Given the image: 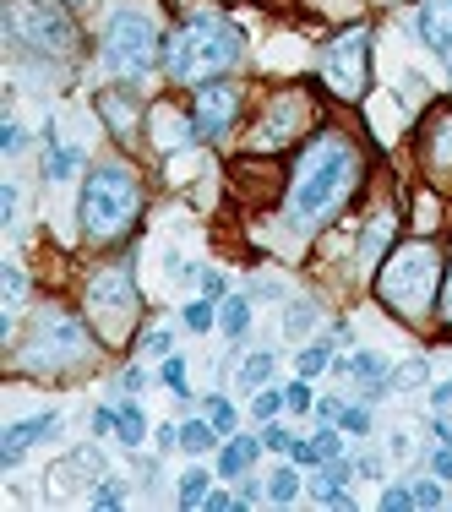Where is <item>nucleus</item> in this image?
<instances>
[{
	"instance_id": "1",
	"label": "nucleus",
	"mask_w": 452,
	"mask_h": 512,
	"mask_svg": "<svg viewBox=\"0 0 452 512\" xmlns=\"http://www.w3.org/2000/svg\"><path fill=\"white\" fill-rule=\"evenodd\" d=\"M360 186V153L349 148L338 131H322L311 148L300 153L295 180H289V224L316 229L349 202V191Z\"/></svg>"
},
{
	"instance_id": "2",
	"label": "nucleus",
	"mask_w": 452,
	"mask_h": 512,
	"mask_svg": "<svg viewBox=\"0 0 452 512\" xmlns=\"http://www.w3.org/2000/svg\"><path fill=\"white\" fill-rule=\"evenodd\" d=\"M442 278H447V262L431 240H409V246L387 251V262L376 267V300L387 311H398L403 322H425L442 295Z\"/></svg>"
},
{
	"instance_id": "3",
	"label": "nucleus",
	"mask_w": 452,
	"mask_h": 512,
	"mask_svg": "<svg viewBox=\"0 0 452 512\" xmlns=\"http://www.w3.org/2000/svg\"><path fill=\"white\" fill-rule=\"evenodd\" d=\"M235 60H240V33L229 28L224 17H213V11L186 17L164 39V71L180 82V88H202V82L224 77Z\"/></svg>"
},
{
	"instance_id": "4",
	"label": "nucleus",
	"mask_w": 452,
	"mask_h": 512,
	"mask_svg": "<svg viewBox=\"0 0 452 512\" xmlns=\"http://www.w3.org/2000/svg\"><path fill=\"white\" fill-rule=\"evenodd\" d=\"M142 213V186L126 164H99L82 186L77 218H82V235L88 240H120Z\"/></svg>"
},
{
	"instance_id": "5",
	"label": "nucleus",
	"mask_w": 452,
	"mask_h": 512,
	"mask_svg": "<svg viewBox=\"0 0 452 512\" xmlns=\"http://www.w3.org/2000/svg\"><path fill=\"white\" fill-rule=\"evenodd\" d=\"M6 39L33 55H77V22L66 0H6Z\"/></svg>"
},
{
	"instance_id": "6",
	"label": "nucleus",
	"mask_w": 452,
	"mask_h": 512,
	"mask_svg": "<svg viewBox=\"0 0 452 512\" xmlns=\"http://www.w3.org/2000/svg\"><path fill=\"white\" fill-rule=\"evenodd\" d=\"M153 60H164V39H158L153 17L142 6H120L104 28V66L115 77H148Z\"/></svg>"
},
{
	"instance_id": "7",
	"label": "nucleus",
	"mask_w": 452,
	"mask_h": 512,
	"mask_svg": "<svg viewBox=\"0 0 452 512\" xmlns=\"http://www.w3.org/2000/svg\"><path fill=\"white\" fill-rule=\"evenodd\" d=\"M88 355H93V338L77 316H66V311L33 316L28 344H22V365H28V371H66V365H77Z\"/></svg>"
},
{
	"instance_id": "8",
	"label": "nucleus",
	"mask_w": 452,
	"mask_h": 512,
	"mask_svg": "<svg viewBox=\"0 0 452 512\" xmlns=\"http://www.w3.org/2000/svg\"><path fill=\"white\" fill-rule=\"evenodd\" d=\"M137 311H142V295L126 267H104L88 284V322L104 344H126L131 327H137Z\"/></svg>"
},
{
	"instance_id": "9",
	"label": "nucleus",
	"mask_w": 452,
	"mask_h": 512,
	"mask_svg": "<svg viewBox=\"0 0 452 512\" xmlns=\"http://www.w3.org/2000/svg\"><path fill=\"white\" fill-rule=\"evenodd\" d=\"M322 82L338 99H360L365 93V82H371V28H365V22L349 33H338L322 50Z\"/></svg>"
},
{
	"instance_id": "10",
	"label": "nucleus",
	"mask_w": 452,
	"mask_h": 512,
	"mask_svg": "<svg viewBox=\"0 0 452 512\" xmlns=\"http://www.w3.org/2000/svg\"><path fill=\"white\" fill-rule=\"evenodd\" d=\"M240 115V88L229 77H213L197 88V99H191V120H197L202 137H224L229 126H235Z\"/></svg>"
},
{
	"instance_id": "11",
	"label": "nucleus",
	"mask_w": 452,
	"mask_h": 512,
	"mask_svg": "<svg viewBox=\"0 0 452 512\" xmlns=\"http://www.w3.org/2000/svg\"><path fill=\"white\" fill-rule=\"evenodd\" d=\"M300 120H305L300 99H289V93H284V99H278L262 120H256V148H284V142L300 131Z\"/></svg>"
},
{
	"instance_id": "12",
	"label": "nucleus",
	"mask_w": 452,
	"mask_h": 512,
	"mask_svg": "<svg viewBox=\"0 0 452 512\" xmlns=\"http://www.w3.org/2000/svg\"><path fill=\"white\" fill-rule=\"evenodd\" d=\"M50 431H60V414H33V420H17L6 431V442H0V463H17L33 442H44Z\"/></svg>"
},
{
	"instance_id": "13",
	"label": "nucleus",
	"mask_w": 452,
	"mask_h": 512,
	"mask_svg": "<svg viewBox=\"0 0 452 512\" xmlns=\"http://www.w3.org/2000/svg\"><path fill=\"white\" fill-rule=\"evenodd\" d=\"M425 164L431 175H452V109H436L425 120Z\"/></svg>"
},
{
	"instance_id": "14",
	"label": "nucleus",
	"mask_w": 452,
	"mask_h": 512,
	"mask_svg": "<svg viewBox=\"0 0 452 512\" xmlns=\"http://www.w3.org/2000/svg\"><path fill=\"white\" fill-rule=\"evenodd\" d=\"M420 39L442 60L452 55V0H425L420 6Z\"/></svg>"
},
{
	"instance_id": "15",
	"label": "nucleus",
	"mask_w": 452,
	"mask_h": 512,
	"mask_svg": "<svg viewBox=\"0 0 452 512\" xmlns=\"http://www.w3.org/2000/svg\"><path fill=\"white\" fill-rule=\"evenodd\" d=\"M99 115L109 120V131H115L120 142H131V131H137V99L126 104V88H104L99 93Z\"/></svg>"
},
{
	"instance_id": "16",
	"label": "nucleus",
	"mask_w": 452,
	"mask_h": 512,
	"mask_svg": "<svg viewBox=\"0 0 452 512\" xmlns=\"http://www.w3.org/2000/svg\"><path fill=\"white\" fill-rule=\"evenodd\" d=\"M153 126H158V148L164 153H175V148H186L191 137H202L197 120L180 115V109H153Z\"/></svg>"
},
{
	"instance_id": "17",
	"label": "nucleus",
	"mask_w": 452,
	"mask_h": 512,
	"mask_svg": "<svg viewBox=\"0 0 452 512\" xmlns=\"http://www.w3.org/2000/svg\"><path fill=\"white\" fill-rule=\"evenodd\" d=\"M344 480H349V463H327L322 474H316V502H327V507H354V496L344 491Z\"/></svg>"
},
{
	"instance_id": "18",
	"label": "nucleus",
	"mask_w": 452,
	"mask_h": 512,
	"mask_svg": "<svg viewBox=\"0 0 452 512\" xmlns=\"http://www.w3.org/2000/svg\"><path fill=\"white\" fill-rule=\"evenodd\" d=\"M256 453H262V436H235V442H229L224 453H218V474H224V480H235V474L246 469Z\"/></svg>"
},
{
	"instance_id": "19",
	"label": "nucleus",
	"mask_w": 452,
	"mask_h": 512,
	"mask_svg": "<svg viewBox=\"0 0 452 512\" xmlns=\"http://www.w3.org/2000/svg\"><path fill=\"white\" fill-rule=\"evenodd\" d=\"M213 442H218V425L213 420H186V425H180V447H186V453H207Z\"/></svg>"
},
{
	"instance_id": "20",
	"label": "nucleus",
	"mask_w": 452,
	"mask_h": 512,
	"mask_svg": "<svg viewBox=\"0 0 452 512\" xmlns=\"http://www.w3.org/2000/svg\"><path fill=\"white\" fill-rule=\"evenodd\" d=\"M115 431H120V442H126V447H142V436H148V420H142V409H137V404H120Z\"/></svg>"
},
{
	"instance_id": "21",
	"label": "nucleus",
	"mask_w": 452,
	"mask_h": 512,
	"mask_svg": "<svg viewBox=\"0 0 452 512\" xmlns=\"http://www.w3.org/2000/svg\"><path fill=\"white\" fill-rule=\"evenodd\" d=\"M218 327H224V333L229 338H240V333H246V327H251V300H224V311H218Z\"/></svg>"
},
{
	"instance_id": "22",
	"label": "nucleus",
	"mask_w": 452,
	"mask_h": 512,
	"mask_svg": "<svg viewBox=\"0 0 452 512\" xmlns=\"http://www.w3.org/2000/svg\"><path fill=\"white\" fill-rule=\"evenodd\" d=\"M295 496H300V474L295 469H273V480H267V502L289 507Z\"/></svg>"
},
{
	"instance_id": "23",
	"label": "nucleus",
	"mask_w": 452,
	"mask_h": 512,
	"mask_svg": "<svg viewBox=\"0 0 452 512\" xmlns=\"http://www.w3.org/2000/svg\"><path fill=\"white\" fill-rule=\"evenodd\" d=\"M77 164H82V153H77V148H60L55 131H50V164H44V175H50V180H66Z\"/></svg>"
},
{
	"instance_id": "24",
	"label": "nucleus",
	"mask_w": 452,
	"mask_h": 512,
	"mask_svg": "<svg viewBox=\"0 0 452 512\" xmlns=\"http://www.w3.org/2000/svg\"><path fill=\"white\" fill-rule=\"evenodd\" d=\"M207 480H213L207 469L180 474V507H202V502H207Z\"/></svg>"
},
{
	"instance_id": "25",
	"label": "nucleus",
	"mask_w": 452,
	"mask_h": 512,
	"mask_svg": "<svg viewBox=\"0 0 452 512\" xmlns=\"http://www.w3.org/2000/svg\"><path fill=\"white\" fill-rule=\"evenodd\" d=\"M267 376H273V355H267V349H256V355L240 365V387H267Z\"/></svg>"
},
{
	"instance_id": "26",
	"label": "nucleus",
	"mask_w": 452,
	"mask_h": 512,
	"mask_svg": "<svg viewBox=\"0 0 452 512\" xmlns=\"http://www.w3.org/2000/svg\"><path fill=\"white\" fill-rule=\"evenodd\" d=\"M0 289H6V316L22 306V289H28V278H22V267L17 262H6L0 267Z\"/></svg>"
},
{
	"instance_id": "27",
	"label": "nucleus",
	"mask_w": 452,
	"mask_h": 512,
	"mask_svg": "<svg viewBox=\"0 0 452 512\" xmlns=\"http://www.w3.org/2000/svg\"><path fill=\"white\" fill-rule=\"evenodd\" d=\"M387 235H393V213H376V218H371V229H365V246H360L365 262H371V256L382 251V240H387Z\"/></svg>"
},
{
	"instance_id": "28",
	"label": "nucleus",
	"mask_w": 452,
	"mask_h": 512,
	"mask_svg": "<svg viewBox=\"0 0 452 512\" xmlns=\"http://www.w3.org/2000/svg\"><path fill=\"white\" fill-rule=\"evenodd\" d=\"M333 365V344H305L300 349V376H316V371H327Z\"/></svg>"
},
{
	"instance_id": "29",
	"label": "nucleus",
	"mask_w": 452,
	"mask_h": 512,
	"mask_svg": "<svg viewBox=\"0 0 452 512\" xmlns=\"http://www.w3.org/2000/svg\"><path fill=\"white\" fill-rule=\"evenodd\" d=\"M251 409H256V420H273L278 409H289V404H284V387H262V393H256V404H251Z\"/></svg>"
},
{
	"instance_id": "30",
	"label": "nucleus",
	"mask_w": 452,
	"mask_h": 512,
	"mask_svg": "<svg viewBox=\"0 0 452 512\" xmlns=\"http://www.w3.org/2000/svg\"><path fill=\"white\" fill-rule=\"evenodd\" d=\"M207 420L218 425V431H235V404H229V398H207Z\"/></svg>"
},
{
	"instance_id": "31",
	"label": "nucleus",
	"mask_w": 452,
	"mask_h": 512,
	"mask_svg": "<svg viewBox=\"0 0 452 512\" xmlns=\"http://www.w3.org/2000/svg\"><path fill=\"white\" fill-rule=\"evenodd\" d=\"M158 376H164V387H169L175 398H186V360H175V355H169V360H164V371H158Z\"/></svg>"
},
{
	"instance_id": "32",
	"label": "nucleus",
	"mask_w": 452,
	"mask_h": 512,
	"mask_svg": "<svg viewBox=\"0 0 452 512\" xmlns=\"http://www.w3.org/2000/svg\"><path fill=\"white\" fill-rule=\"evenodd\" d=\"M186 327H191V333H207V327H213V300H191V306H186Z\"/></svg>"
},
{
	"instance_id": "33",
	"label": "nucleus",
	"mask_w": 452,
	"mask_h": 512,
	"mask_svg": "<svg viewBox=\"0 0 452 512\" xmlns=\"http://www.w3.org/2000/svg\"><path fill=\"white\" fill-rule=\"evenodd\" d=\"M338 420H344V431H349V436H365V431H371V409H365V404L344 409V414H338Z\"/></svg>"
},
{
	"instance_id": "34",
	"label": "nucleus",
	"mask_w": 452,
	"mask_h": 512,
	"mask_svg": "<svg viewBox=\"0 0 452 512\" xmlns=\"http://www.w3.org/2000/svg\"><path fill=\"white\" fill-rule=\"evenodd\" d=\"M311 322H316V306H305V300H295V306H289V316H284L289 333H305Z\"/></svg>"
},
{
	"instance_id": "35",
	"label": "nucleus",
	"mask_w": 452,
	"mask_h": 512,
	"mask_svg": "<svg viewBox=\"0 0 452 512\" xmlns=\"http://www.w3.org/2000/svg\"><path fill=\"white\" fill-rule=\"evenodd\" d=\"M403 507H414V491H409V485H387V491H382V512H403Z\"/></svg>"
},
{
	"instance_id": "36",
	"label": "nucleus",
	"mask_w": 452,
	"mask_h": 512,
	"mask_svg": "<svg viewBox=\"0 0 452 512\" xmlns=\"http://www.w3.org/2000/svg\"><path fill=\"white\" fill-rule=\"evenodd\" d=\"M262 447H273V453H289V447H295V431H284V425H267V431H262Z\"/></svg>"
},
{
	"instance_id": "37",
	"label": "nucleus",
	"mask_w": 452,
	"mask_h": 512,
	"mask_svg": "<svg viewBox=\"0 0 452 512\" xmlns=\"http://www.w3.org/2000/svg\"><path fill=\"white\" fill-rule=\"evenodd\" d=\"M414 507H442V485L420 480V485H414Z\"/></svg>"
},
{
	"instance_id": "38",
	"label": "nucleus",
	"mask_w": 452,
	"mask_h": 512,
	"mask_svg": "<svg viewBox=\"0 0 452 512\" xmlns=\"http://www.w3.org/2000/svg\"><path fill=\"white\" fill-rule=\"evenodd\" d=\"M169 344H175V338H169L164 327H153V333L142 338V349H148V355H158V360H169Z\"/></svg>"
},
{
	"instance_id": "39",
	"label": "nucleus",
	"mask_w": 452,
	"mask_h": 512,
	"mask_svg": "<svg viewBox=\"0 0 452 512\" xmlns=\"http://www.w3.org/2000/svg\"><path fill=\"white\" fill-rule=\"evenodd\" d=\"M316 453H322V463H333L338 453H344V442H338V431H316Z\"/></svg>"
},
{
	"instance_id": "40",
	"label": "nucleus",
	"mask_w": 452,
	"mask_h": 512,
	"mask_svg": "<svg viewBox=\"0 0 452 512\" xmlns=\"http://www.w3.org/2000/svg\"><path fill=\"white\" fill-rule=\"evenodd\" d=\"M284 404H289V409H311V387H305V376L284 387Z\"/></svg>"
},
{
	"instance_id": "41",
	"label": "nucleus",
	"mask_w": 452,
	"mask_h": 512,
	"mask_svg": "<svg viewBox=\"0 0 452 512\" xmlns=\"http://www.w3.org/2000/svg\"><path fill=\"white\" fill-rule=\"evenodd\" d=\"M289 458H295V463H322V453H316V442H305V436H295V447H289Z\"/></svg>"
},
{
	"instance_id": "42",
	"label": "nucleus",
	"mask_w": 452,
	"mask_h": 512,
	"mask_svg": "<svg viewBox=\"0 0 452 512\" xmlns=\"http://www.w3.org/2000/svg\"><path fill=\"white\" fill-rule=\"evenodd\" d=\"M431 409L436 414H452V382H436L431 387Z\"/></svg>"
},
{
	"instance_id": "43",
	"label": "nucleus",
	"mask_w": 452,
	"mask_h": 512,
	"mask_svg": "<svg viewBox=\"0 0 452 512\" xmlns=\"http://www.w3.org/2000/svg\"><path fill=\"white\" fill-rule=\"evenodd\" d=\"M431 469H436V480H452V442H442V453L431 458Z\"/></svg>"
},
{
	"instance_id": "44",
	"label": "nucleus",
	"mask_w": 452,
	"mask_h": 512,
	"mask_svg": "<svg viewBox=\"0 0 452 512\" xmlns=\"http://www.w3.org/2000/svg\"><path fill=\"white\" fill-rule=\"evenodd\" d=\"M207 512H229V507H240V496H224V491H207Z\"/></svg>"
},
{
	"instance_id": "45",
	"label": "nucleus",
	"mask_w": 452,
	"mask_h": 512,
	"mask_svg": "<svg viewBox=\"0 0 452 512\" xmlns=\"http://www.w3.org/2000/svg\"><path fill=\"white\" fill-rule=\"evenodd\" d=\"M93 507H120V485H99V491H93Z\"/></svg>"
},
{
	"instance_id": "46",
	"label": "nucleus",
	"mask_w": 452,
	"mask_h": 512,
	"mask_svg": "<svg viewBox=\"0 0 452 512\" xmlns=\"http://www.w3.org/2000/svg\"><path fill=\"white\" fill-rule=\"evenodd\" d=\"M11 213H17V186H0V218L11 224Z\"/></svg>"
},
{
	"instance_id": "47",
	"label": "nucleus",
	"mask_w": 452,
	"mask_h": 512,
	"mask_svg": "<svg viewBox=\"0 0 452 512\" xmlns=\"http://www.w3.org/2000/svg\"><path fill=\"white\" fill-rule=\"evenodd\" d=\"M0 148H6V153H17V148H22V131L11 126V120H6V131H0Z\"/></svg>"
},
{
	"instance_id": "48",
	"label": "nucleus",
	"mask_w": 452,
	"mask_h": 512,
	"mask_svg": "<svg viewBox=\"0 0 452 512\" xmlns=\"http://www.w3.org/2000/svg\"><path fill=\"white\" fill-rule=\"evenodd\" d=\"M202 289L207 295H224V273H202Z\"/></svg>"
},
{
	"instance_id": "49",
	"label": "nucleus",
	"mask_w": 452,
	"mask_h": 512,
	"mask_svg": "<svg viewBox=\"0 0 452 512\" xmlns=\"http://www.w3.org/2000/svg\"><path fill=\"white\" fill-rule=\"evenodd\" d=\"M120 387H126V393H137V387H142V371H137V365H131V371H120Z\"/></svg>"
},
{
	"instance_id": "50",
	"label": "nucleus",
	"mask_w": 452,
	"mask_h": 512,
	"mask_svg": "<svg viewBox=\"0 0 452 512\" xmlns=\"http://www.w3.org/2000/svg\"><path fill=\"white\" fill-rule=\"evenodd\" d=\"M316 409H322V420H338V414H344V404H338V398H322Z\"/></svg>"
},
{
	"instance_id": "51",
	"label": "nucleus",
	"mask_w": 452,
	"mask_h": 512,
	"mask_svg": "<svg viewBox=\"0 0 452 512\" xmlns=\"http://www.w3.org/2000/svg\"><path fill=\"white\" fill-rule=\"evenodd\" d=\"M66 6H88V0H66Z\"/></svg>"
}]
</instances>
